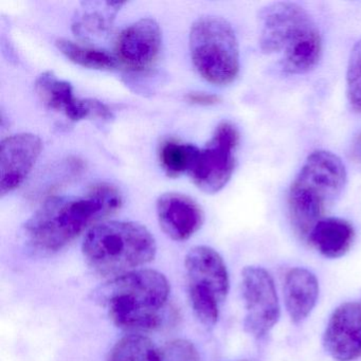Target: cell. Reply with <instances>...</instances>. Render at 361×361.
Here are the masks:
<instances>
[{
  "label": "cell",
  "instance_id": "cell-4",
  "mask_svg": "<svg viewBox=\"0 0 361 361\" xmlns=\"http://www.w3.org/2000/svg\"><path fill=\"white\" fill-rule=\"evenodd\" d=\"M170 295L164 274L139 269L116 276L99 289L97 299L109 310L117 326L130 331H149L161 323Z\"/></svg>",
  "mask_w": 361,
  "mask_h": 361
},
{
  "label": "cell",
  "instance_id": "cell-23",
  "mask_svg": "<svg viewBox=\"0 0 361 361\" xmlns=\"http://www.w3.org/2000/svg\"><path fill=\"white\" fill-rule=\"evenodd\" d=\"M187 99L192 104L200 105V106H212L221 102L219 96L207 94V92H191L188 94Z\"/></svg>",
  "mask_w": 361,
  "mask_h": 361
},
{
  "label": "cell",
  "instance_id": "cell-8",
  "mask_svg": "<svg viewBox=\"0 0 361 361\" xmlns=\"http://www.w3.org/2000/svg\"><path fill=\"white\" fill-rule=\"evenodd\" d=\"M242 295L246 308L244 329L257 339L265 337L281 316L274 279L259 266H247L242 272Z\"/></svg>",
  "mask_w": 361,
  "mask_h": 361
},
{
  "label": "cell",
  "instance_id": "cell-2",
  "mask_svg": "<svg viewBox=\"0 0 361 361\" xmlns=\"http://www.w3.org/2000/svg\"><path fill=\"white\" fill-rule=\"evenodd\" d=\"M259 47L278 56L289 75L312 71L322 56V39L314 18L295 3H274L259 13Z\"/></svg>",
  "mask_w": 361,
  "mask_h": 361
},
{
  "label": "cell",
  "instance_id": "cell-6",
  "mask_svg": "<svg viewBox=\"0 0 361 361\" xmlns=\"http://www.w3.org/2000/svg\"><path fill=\"white\" fill-rule=\"evenodd\" d=\"M190 52L197 73L209 83L231 84L240 73V49L231 25L219 16L198 18L190 31Z\"/></svg>",
  "mask_w": 361,
  "mask_h": 361
},
{
  "label": "cell",
  "instance_id": "cell-13",
  "mask_svg": "<svg viewBox=\"0 0 361 361\" xmlns=\"http://www.w3.org/2000/svg\"><path fill=\"white\" fill-rule=\"evenodd\" d=\"M189 291L204 293L223 303L229 293V274L225 262L216 250L196 246L185 257Z\"/></svg>",
  "mask_w": 361,
  "mask_h": 361
},
{
  "label": "cell",
  "instance_id": "cell-9",
  "mask_svg": "<svg viewBox=\"0 0 361 361\" xmlns=\"http://www.w3.org/2000/svg\"><path fill=\"white\" fill-rule=\"evenodd\" d=\"M161 45L159 25L152 18H142L120 33L116 43V58L133 73H147L157 63Z\"/></svg>",
  "mask_w": 361,
  "mask_h": 361
},
{
  "label": "cell",
  "instance_id": "cell-22",
  "mask_svg": "<svg viewBox=\"0 0 361 361\" xmlns=\"http://www.w3.org/2000/svg\"><path fill=\"white\" fill-rule=\"evenodd\" d=\"M160 361H200V357L191 341L175 339L160 350Z\"/></svg>",
  "mask_w": 361,
  "mask_h": 361
},
{
  "label": "cell",
  "instance_id": "cell-21",
  "mask_svg": "<svg viewBox=\"0 0 361 361\" xmlns=\"http://www.w3.org/2000/svg\"><path fill=\"white\" fill-rule=\"evenodd\" d=\"M346 96L354 111L361 113V41L355 44L348 59Z\"/></svg>",
  "mask_w": 361,
  "mask_h": 361
},
{
  "label": "cell",
  "instance_id": "cell-19",
  "mask_svg": "<svg viewBox=\"0 0 361 361\" xmlns=\"http://www.w3.org/2000/svg\"><path fill=\"white\" fill-rule=\"evenodd\" d=\"M107 361H160V350L149 338L130 334L114 345Z\"/></svg>",
  "mask_w": 361,
  "mask_h": 361
},
{
  "label": "cell",
  "instance_id": "cell-24",
  "mask_svg": "<svg viewBox=\"0 0 361 361\" xmlns=\"http://www.w3.org/2000/svg\"><path fill=\"white\" fill-rule=\"evenodd\" d=\"M350 158L357 164H361V133L353 140L350 149Z\"/></svg>",
  "mask_w": 361,
  "mask_h": 361
},
{
  "label": "cell",
  "instance_id": "cell-11",
  "mask_svg": "<svg viewBox=\"0 0 361 361\" xmlns=\"http://www.w3.org/2000/svg\"><path fill=\"white\" fill-rule=\"evenodd\" d=\"M43 142L30 133L4 139L0 149V192L1 196L20 188L37 164Z\"/></svg>",
  "mask_w": 361,
  "mask_h": 361
},
{
  "label": "cell",
  "instance_id": "cell-18",
  "mask_svg": "<svg viewBox=\"0 0 361 361\" xmlns=\"http://www.w3.org/2000/svg\"><path fill=\"white\" fill-rule=\"evenodd\" d=\"M56 47L69 61L85 68L113 71L119 64L117 58L105 50L82 45L71 39H59Z\"/></svg>",
  "mask_w": 361,
  "mask_h": 361
},
{
  "label": "cell",
  "instance_id": "cell-5",
  "mask_svg": "<svg viewBox=\"0 0 361 361\" xmlns=\"http://www.w3.org/2000/svg\"><path fill=\"white\" fill-rule=\"evenodd\" d=\"M82 250L94 271L116 278L153 261L157 245L145 226L109 221L88 230Z\"/></svg>",
  "mask_w": 361,
  "mask_h": 361
},
{
  "label": "cell",
  "instance_id": "cell-1",
  "mask_svg": "<svg viewBox=\"0 0 361 361\" xmlns=\"http://www.w3.org/2000/svg\"><path fill=\"white\" fill-rule=\"evenodd\" d=\"M121 192L111 183L92 185L84 195L46 200L25 224L29 242L45 252L61 250L87 228L120 209Z\"/></svg>",
  "mask_w": 361,
  "mask_h": 361
},
{
  "label": "cell",
  "instance_id": "cell-16",
  "mask_svg": "<svg viewBox=\"0 0 361 361\" xmlns=\"http://www.w3.org/2000/svg\"><path fill=\"white\" fill-rule=\"evenodd\" d=\"M307 240L325 257L338 259L350 251L355 229L346 219L324 217L312 228Z\"/></svg>",
  "mask_w": 361,
  "mask_h": 361
},
{
  "label": "cell",
  "instance_id": "cell-7",
  "mask_svg": "<svg viewBox=\"0 0 361 361\" xmlns=\"http://www.w3.org/2000/svg\"><path fill=\"white\" fill-rule=\"evenodd\" d=\"M238 143L240 132L233 123L223 121L217 126L211 140L200 149L189 173L198 189L214 194L226 187L235 169Z\"/></svg>",
  "mask_w": 361,
  "mask_h": 361
},
{
  "label": "cell",
  "instance_id": "cell-15",
  "mask_svg": "<svg viewBox=\"0 0 361 361\" xmlns=\"http://www.w3.org/2000/svg\"><path fill=\"white\" fill-rule=\"evenodd\" d=\"M319 282L306 268L295 267L285 276L284 300L287 312L295 324L303 322L316 306Z\"/></svg>",
  "mask_w": 361,
  "mask_h": 361
},
{
  "label": "cell",
  "instance_id": "cell-12",
  "mask_svg": "<svg viewBox=\"0 0 361 361\" xmlns=\"http://www.w3.org/2000/svg\"><path fill=\"white\" fill-rule=\"evenodd\" d=\"M323 345L335 360L361 358V302H346L336 308L325 329Z\"/></svg>",
  "mask_w": 361,
  "mask_h": 361
},
{
  "label": "cell",
  "instance_id": "cell-17",
  "mask_svg": "<svg viewBox=\"0 0 361 361\" xmlns=\"http://www.w3.org/2000/svg\"><path fill=\"white\" fill-rule=\"evenodd\" d=\"M200 149L176 139H166L160 145L159 161L166 174L172 178L191 172Z\"/></svg>",
  "mask_w": 361,
  "mask_h": 361
},
{
  "label": "cell",
  "instance_id": "cell-3",
  "mask_svg": "<svg viewBox=\"0 0 361 361\" xmlns=\"http://www.w3.org/2000/svg\"><path fill=\"white\" fill-rule=\"evenodd\" d=\"M342 160L329 151H316L306 158L288 192V212L295 233L307 238L312 228L324 219L346 185Z\"/></svg>",
  "mask_w": 361,
  "mask_h": 361
},
{
  "label": "cell",
  "instance_id": "cell-14",
  "mask_svg": "<svg viewBox=\"0 0 361 361\" xmlns=\"http://www.w3.org/2000/svg\"><path fill=\"white\" fill-rule=\"evenodd\" d=\"M158 221L162 231L174 240H189L204 224L202 207L190 196L168 192L156 204Z\"/></svg>",
  "mask_w": 361,
  "mask_h": 361
},
{
  "label": "cell",
  "instance_id": "cell-20",
  "mask_svg": "<svg viewBox=\"0 0 361 361\" xmlns=\"http://www.w3.org/2000/svg\"><path fill=\"white\" fill-rule=\"evenodd\" d=\"M123 5L124 4L107 3L106 8L101 11L92 10V11L84 12L73 24L75 33L85 37V35L105 32L111 27V22L115 18L114 16L119 10L118 8Z\"/></svg>",
  "mask_w": 361,
  "mask_h": 361
},
{
  "label": "cell",
  "instance_id": "cell-25",
  "mask_svg": "<svg viewBox=\"0 0 361 361\" xmlns=\"http://www.w3.org/2000/svg\"><path fill=\"white\" fill-rule=\"evenodd\" d=\"M240 361H249V360H240Z\"/></svg>",
  "mask_w": 361,
  "mask_h": 361
},
{
  "label": "cell",
  "instance_id": "cell-10",
  "mask_svg": "<svg viewBox=\"0 0 361 361\" xmlns=\"http://www.w3.org/2000/svg\"><path fill=\"white\" fill-rule=\"evenodd\" d=\"M35 92L48 109L62 113L73 122L94 117L111 119V109L98 100H81L75 96L73 85L59 79L51 71L42 73L35 81Z\"/></svg>",
  "mask_w": 361,
  "mask_h": 361
}]
</instances>
